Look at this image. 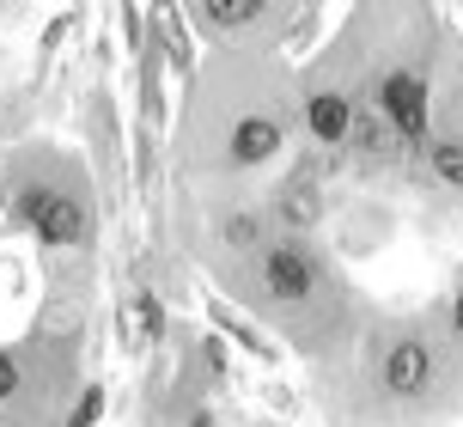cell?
<instances>
[{
  "label": "cell",
  "mask_w": 463,
  "mask_h": 427,
  "mask_svg": "<svg viewBox=\"0 0 463 427\" xmlns=\"http://www.w3.org/2000/svg\"><path fill=\"white\" fill-rule=\"evenodd\" d=\"M189 427H213V415H195V422H189Z\"/></svg>",
  "instance_id": "e0dca14e"
},
{
  "label": "cell",
  "mask_w": 463,
  "mask_h": 427,
  "mask_svg": "<svg viewBox=\"0 0 463 427\" xmlns=\"http://www.w3.org/2000/svg\"><path fill=\"white\" fill-rule=\"evenodd\" d=\"M19 384H24L19 355H13V348H0V403H6V397H19Z\"/></svg>",
  "instance_id": "5bb4252c"
},
{
  "label": "cell",
  "mask_w": 463,
  "mask_h": 427,
  "mask_svg": "<svg viewBox=\"0 0 463 427\" xmlns=\"http://www.w3.org/2000/svg\"><path fill=\"white\" fill-rule=\"evenodd\" d=\"M280 147H287V122H280L275 110H244L226 135V159L250 171V166H269Z\"/></svg>",
  "instance_id": "5b68a950"
},
{
  "label": "cell",
  "mask_w": 463,
  "mask_h": 427,
  "mask_svg": "<svg viewBox=\"0 0 463 427\" xmlns=\"http://www.w3.org/2000/svg\"><path fill=\"white\" fill-rule=\"evenodd\" d=\"M433 384H439V355H433L427 336H396V342H384V355H378V391L384 397L420 403Z\"/></svg>",
  "instance_id": "7a4b0ae2"
},
{
  "label": "cell",
  "mask_w": 463,
  "mask_h": 427,
  "mask_svg": "<svg viewBox=\"0 0 463 427\" xmlns=\"http://www.w3.org/2000/svg\"><path fill=\"white\" fill-rule=\"evenodd\" d=\"M0 427H6V422H0Z\"/></svg>",
  "instance_id": "ac0fdd59"
},
{
  "label": "cell",
  "mask_w": 463,
  "mask_h": 427,
  "mask_svg": "<svg viewBox=\"0 0 463 427\" xmlns=\"http://www.w3.org/2000/svg\"><path fill=\"white\" fill-rule=\"evenodd\" d=\"M378 117L391 122L396 141L427 147V80L415 68H391L378 80Z\"/></svg>",
  "instance_id": "277c9868"
},
{
  "label": "cell",
  "mask_w": 463,
  "mask_h": 427,
  "mask_svg": "<svg viewBox=\"0 0 463 427\" xmlns=\"http://www.w3.org/2000/svg\"><path fill=\"white\" fill-rule=\"evenodd\" d=\"M220 244H226V251H256V244H262V214H250V208L226 214V220H220Z\"/></svg>",
  "instance_id": "30bf717a"
},
{
  "label": "cell",
  "mask_w": 463,
  "mask_h": 427,
  "mask_svg": "<svg viewBox=\"0 0 463 427\" xmlns=\"http://www.w3.org/2000/svg\"><path fill=\"white\" fill-rule=\"evenodd\" d=\"M275 214H280V226H317L324 195H317V184L299 171V177H287V190L275 195Z\"/></svg>",
  "instance_id": "52a82bcc"
},
{
  "label": "cell",
  "mask_w": 463,
  "mask_h": 427,
  "mask_svg": "<svg viewBox=\"0 0 463 427\" xmlns=\"http://www.w3.org/2000/svg\"><path fill=\"white\" fill-rule=\"evenodd\" d=\"M427 177L439 190H463V141L458 135H433L427 141Z\"/></svg>",
  "instance_id": "ba28073f"
},
{
  "label": "cell",
  "mask_w": 463,
  "mask_h": 427,
  "mask_svg": "<svg viewBox=\"0 0 463 427\" xmlns=\"http://www.w3.org/2000/svg\"><path fill=\"white\" fill-rule=\"evenodd\" d=\"M256 275H262V293H269L275 306H299V299H311V293H317V281H324L317 257L305 251L299 238L262 244V262H256Z\"/></svg>",
  "instance_id": "3957f363"
},
{
  "label": "cell",
  "mask_w": 463,
  "mask_h": 427,
  "mask_svg": "<svg viewBox=\"0 0 463 427\" xmlns=\"http://www.w3.org/2000/svg\"><path fill=\"white\" fill-rule=\"evenodd\" d=\"M195 19L220 24V31H238V24L269 19V6H262V0H202V6H195Z\"/></svg>",
  "instance_id": "9c48e42d"
},
{
  "label": "cell",
  "mask_w": 463,
  "mask_h": 427,
  "mask_svg": "<svg viewBox=\"0 0 463 427\" xmlns=\"http://www.w3.org/2000/svg\"><path fill=\"white\" fill-rule=\"evenodd\" d=\"M135 330L140 336H159L165 330V311H159V299H153V293H135Z\"/></svg>",
  "instance_id": "4fadbf2b"
},
{
  "label": "cell",
  "mask_w": 463,
  "mask_h": 427,
  "mask_svg": "<svg viewBox=\"0 0 463 427\" xmlns=\"http://www.w3.org/2000/svg\"><path fill=\"white\" fill-rule=\"evenodd\" d=\"M6 214H13V195H6V184H0V220H6Z\"/></svg>",
  "instance_id": "2e32d148"
},
{
  "label": "cell",
  "mask_w": 463,
  "mask_h": 427,
  "mask_svg": "<svg viewBox=\"0 0 463 427\" xmlns=\"http://www.w3.org/2000/svg\"><path fill=\"white\" fill-rule=\"evenodd\" d=\"M445 324H451V336L463 342V281H458V293H451V306H445Z\"/></svg>",
  "instance_id": "9a60e30c"
},
{
  "label": "cell",
  "mask_w": 463,
  "mask_h": 427,
  "mask_svg": "<svg viewBox=\"0 0 463 427\" xmlns=\"http://www.w3.org/2000/svg\"><path fill=\"white\" fill-rule=\"evenodd\" d=\"M98 415H104V391H98V384H86V397L68 409V427H98Z\"/></svg>",
  "instance_id": "7c38bea8"
},
{
  "label": "cell",
  "mask_w": 463,
  "mask_h": 427,
  "mask_svg": "<svg viewBox=\"0 0 463 427\" xmlns=\"http://www.w3.org/2000/svg\"><path fill=\"white\" fill-rule=\"evenodd\" d=\"M354 147H360V153H372V159H384V153H396L402 141L391 135V122L372 110V117H354Z\"/></svg>",
  "instance_id": "8fae6325"
},
{
  "label": "cell",
  "mask_w": 463,
  "mask_h": 427,
  "mask_svg": "<svg viewBox=\"0 0 463 427\" xmlns=\"http://www.w3.org/2000/svg\"><path fill=\"white\" fill-rule=\"evenodd\" d=\"M354 98L342 92V86H311L305 92V135L317 147H347L354 141Z\"/></svg>",
  "instance_id": "8992f818"
},
{
  "label": "cell",
  "mask_w": 463,
  "mask_h": 427,
  "mask_svg": "<svg viewBox=\"0 0 463 427\" xmlns=\"http://www.w3.org/2000/svg\"><path fill=\"white\" fill-rule=\"evenodd\" d=\"M13 220H19L37 244L68 251V244H86V232H92V202L61 190V184H24V190L13 195Z\"/></svg>",
  "instance_id": "6da1fadb"
}]
</instances>
